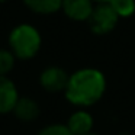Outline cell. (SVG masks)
<instances>
[{
	"instance_id": "16",
	"label": "cell",
	"mask_w": 135,
	"mask_h": 135,
	"mask_svg": "<svg viewBox=\"0 0 135 135\" xmlns=\"http://www.w3.org/2000/svg\"><path fill=\"white\" fill-rule=\"evenodd\" d=\"M120 135H122V134H120ZM123 135H125V134H123Z\"/></svg>"
},
{
	"instance_id": "7",
	"label": "cell",
	"mask_w": 135,
	"mask_h": 135,
	"mask_svg": "<svg viewBox=\"0 0 135 135\" xmlns=\"http://www.w3.org/2000/svg\"><path fill=\"white\" fill-rule=\"evenodd\" d=\"M93 0H62L61 9L73 21H89L93 12Z\"/></svg>"
},
{
	"instance_id": "3",
	"label": "cell",
	"mask_w": 135,
	"mask_h": 135,
	"mask_svg": "<svg viewBox=\"0 0 135 135\" xmlns=\"http://www.w3.org/2000/svg\"><path fill=\"white\" fill-rule=\"evenodd\" d=\"M119 16L109 3H97L93 7L87 23L94 35H106L116 28Z\"/></svg>"
},
{
	"instance_id": "10",
	"label": "cell",
	"mask_w": 135,
	"mask_h": 135,
	"mask_svg": "<svg viewBox=\"0 0 135 135\" xmlns=\"http://www.w3.org/2000/svg\"><path fill=\"white\" fill-rule=\"evenodd\" d=\"M109 4L120 18H131L135 13V0H109Z\"/></svg>"
},
{
	"instance_id": "4",
	"label": "cell",
	"mask_w": 135,
	"mask_h": 135,
	"mask_svg": "<svg viewBox=\"0 0 135 135\" xmlns=\"http://www.w3.org/2000/svg\"><path fill=\"white\" fill-rule=\"evenodd\" d=\"M70 74L58 65H50L39 74V84L48 93H64Z\"/></svg>"
},
{
	"instance_id": "15",
	"label": "cell",
	"mask_w": 135,
	"mask_h": 135,
	"mask_svg": "<svg viewBox=\"0 0 135 135\" xmlns=\"http://www.w3.org/2000/svg\"><path fill=\"white\" fill-rule=\"evenodd\" d=\"M0 2H6V0H0Z\"/></svg>"
},
{
	"instance_id": "11",
	"label": "cell",
	"mask_w": 135,
	"mask_h": 135,
	"mask_svg": "<svg viewBox=\"0 0 135 135\" xmlns=\"http://www.w3.org/2000/svg\"><path fill=\"white\" fill-rule=\"evenodd\" d=\"M16 57L9 50H0V76H7L15 67Z\"/></svg>"
},
{
	"instance_id": "12",
	"label": "cell",
	"mask_w": 135,
	"mask_h": 135,
	"mask_svg": "<svg viewBox=\"0 0 135 135\" xmlns=\"http://www.w3.org/2000/svg\"><path fill=\"white\" fill-rule=\"evenodd\" d=\"M38 135H73V132L68 129V126L65 123L52 122V123H48V125L42 126L39 129Z\"/></svg>"
},
{
	"instance_id": "5",
	"label": "cell",
	"mask_w": 135,
	"mask_h": 135,
	"mask_svg": "<svg viewBox=\"0 0 135 135\" xmlns=\"http://www.w3.org/2000/svg\"><path fill=\"white\" fill-rule=\"evenodd\" d=\"M19 97V90L15 81L7 76H0V115L13 113Z\"/></svg>"
},
{
	"instance_id": "14",
	"label": "cell",
	"mask_w": 135,
	"mask_h": 135,
	"mask_svg": "<svg viewBox=\"0 0 135 135\" xmlns=\"http://www.w3.org/2000/svg\"><path fill=\"white\" fill-rule=\"evenodd\" d=\"M86 135H100V134H97V132L91 131V132H89V134H86Z\"/></svg>"
},
{
	"instance_id": "2",
	"label": "cell",
	"mask_w": 135,
	"mask_h": 135,
	"mask_svg": "<svg viewBox=\"0 0 135 135\" xmlns=\"http://www.w3.org/2000/svg\"><path fill=\"white\" fill-rule=\"evenodd\" d=\"M42 39L38 29L31 25H19L9 36V45L13 55L19 60H31L39 52Z\"/></svg>"
},
{
	"instance_id": "1",
	"label": "cell",
	"mask_w": 135,
	"mask_h": 135,
	"mask_svg": "<svg viewBox=\"0 0 135 135\" xmlns=\"http://www.w3.org/2000/svg\"><path fill=\"white\" fill-rule=\"evenodd\" d=\"M106 89L108 80L103 71L94 67H84L70 74L64 97L76 109H89L103 99Z\"/></svg>"
},
{
	"instance_id": "8",
	"label": "cell",
	"mask_w": 135,
	"mask_h": 135,
	"mask_svg": "<svg viewBox=\"0 0 135 135\" xmlns=\"http://www.w3.org/2000/svg\"><path fill=\"white\" fill-rule=\"evenodd\" d=\"M13 115L21 122L31 123L39 118L41 108H39L38 102L35 99H32L29 96H21L15 106V109H13Z\"/></svg>"
},
{
	"instance_id": "9",
	"label": "cell",
	"mask_w": 135,
	"mask_h": 135,
	"mask_svg": "<svg viewBox=\"0 0 135 135\" xmlns=\"http://www.w3.org/2000/svg\"><path fill=\"white\" fill-rule=\"evenodd\" d=\"M32 12L39 15H51L61 9L62 0H23Z\"/></svg>"
},
{
	"instance_id": "6",
	"label": "cell",
	"mask_w": 135,
	"mask_h": 135,
	"mask_svg": "<svg viewBox=\"0 0 135 135\" xmlns=\"http://www.w3.org/2000/svg\"><path fill=\"white\" fill-rule=\"evenodd\" d=\"M65 125L73 132V135H86L93 131L94 118L91 112L87 109H76L70 113Z\"/></svg>"
},
{
	"instance_id": "13",
	"label": "cell",
	"mask_w": 135,
	"mask_h": 135,
	"mask_svg": "<svg viewBox=\"0 0 135 135\" xmlns=\"http://www.w3.org/2000/svg\"><path fill=\"white\" fill-rule=\"evenodd\" d=\"M94 3H108L109 0H93Z\"/></svg>"
}]
</instances>
